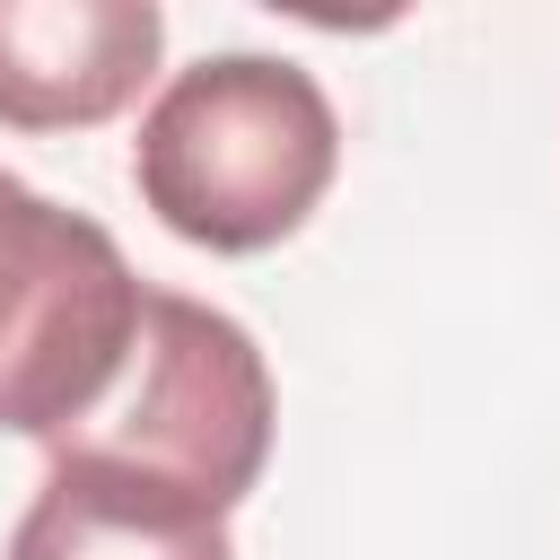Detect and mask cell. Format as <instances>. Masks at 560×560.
Segmentation results:
<instances>
[{"label": "cell", "instance_id": "cell-1", "mask_svg": "<svg viewBox=\"0 0 560 560\" xmlns=\"http://www.w3.org/2000/svg\"><path fill=\"white\" fill-rule=\"evenodd\" d=\"M341 175V114L315 70L280 52H210L175 70L131 140V184L166 236L201 254H262L315 219Z\"/></svg>", "mask_w": 560, "mask_h": 560}, {"label": "cell", "instance_id": "cell-4", "mask_svg": "<svg viewBox=\"0 0 560 560\" xmlns=\"http://www.w3.org/2000/svg\"><path fill=\"white\" fill-rule=\"evenodd\" d=\"M166 52L149 0H0V131L114 122Z\"/></svg>", "mask_w": 560, "mask_h": 560}, {"label": "cell", "instance_id": "cell-3", "mask_svg": "<svg viewBox=\"0 0 560 560\" xmlns=\"http://www.w3.org/2000/svg\"><path fill=\"white\" fill-rule=\"evenodd\" d=\"M149 280L122 262V245L88 219L44 201L0 166V438H61L79 429L131 341H140Z\"/></svg>", "mask_w": 560, "mask_h": 560}, {"label": "cell", "instance_id": "cell-2", "mask_svg": "<svg viewBox=\"0 0 560 560\" xmlns=\"http://www.w3.org/2000/svg\"><path fill=\"white\" fill-rule=\"evenodd\" d=\"M52 455L228 516L236 499H254L271 464V368L236 315L184 289H149L114 394L79 429H61Z\"/></svg>", "mask_w": 560, "mask_h": 560}, {"label": "cell", "instance_id": "cell-5", "mask_svg": "<svg viewBox=\"0 0 560 560\" xmlns=\"http://www.w3.org/2000/svg\"><path fill=\"white\" fill-rule=\"evenodd\" d=\"M0 560H236V542H228V516L175 490L52 455Z\"/></svg>", "mask_w": 560, "mask_h": 560}]
</instances>
